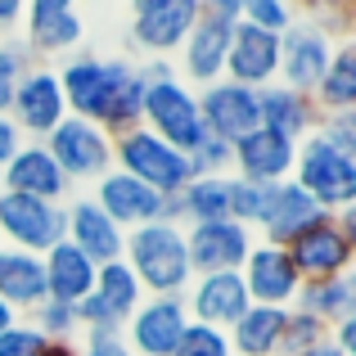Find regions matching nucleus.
<instances>
[{
    "label": "nucleus",
    "mask_w": 356,
    "mask_h": 356,
    "mask_svg": "<svg viewBox=\"0 0 356 356\" xmlns=\"http://www.w3.org/2000/svg\"><path fill=\"white\" fill-rule=\"evenodd\" d=\"M122 261L140 280L145 298H181L194 280L185 226H172V221H149L140 230H127Z\"/></svg>",
    "instance_id": "nucleus-1"
},
{
    "label": "nucleus",
    "mask_w": 356,
    "mask_h": 356,
    "mask_svg": "<svg viewBox=\"0 0 356 356\" xmlns=\"http://www.w3.org/2000/svg\"><path fill=\"white\" fill-rule=\"evenodd\" d=\"M131 63H136L131 54H95V50H72L68 59H59L54 77H59L68 118H86L99 127L104 108H108V95L131 72Z\"/></svg>",
    "instance_id": "nucleus-2"
},
{
    "label": "nucleus",
    "mask_w": 356,
    "mask_h": 356,
    "mask_svg": "<svg viewBox=\"0 0 356 356\" xmlns=\"http://www.w3.org/2000/svg\"><path fill=\"white\" fill-rule=\"evenodd\" d=\"M289 181L321 212H343L356 203V158L334 149L325 136L312 131L307 140H298V158H293V176Z\"/></svg>",
    "instance_id": "nucleus-3"
},
{
    "label": "nucleus",
    "mask_w": 356,
    "mask_h": 356,
    "mask_svg": "<svg viewBox=\"0 0 356 356\" xmlns=\"http://www.w3.org/2000/svg\"><path fill=\"white\" fill-rule=\"evenodd\" d=\"M113 167L127 172V176H136L149 190H158L163 199L181 194L185 185L194 181L190 154L172 149L167 140H158L154 131H145V127H131V131H122V136H113Z\"/></svg>",
    "instance_id": "nucleus-4"
},
{
    "label": "nucleus",
    "mask_w": 356,
    "mask_h": 356,
    "mask_svg": "<svg viewBox=\"0 0 356 356\" xmlns=\"http://www.w3.org/2000/svg\"><path fill=\"white\" fill-rule=\"evenodd\" d=\"M140 127L154 131L158 140H167L172 149L190 154L208 131H203V113H199V90L185 86L176 72L167 77H154L145 90V113H140Z\"/></svg>",
    "instance_id": "nucleus-5"
},
{
    "label": "nucleus",
    "mask_w": 356,
    "mask_h": 356,
    "mask_svg": "<svg viewBox=\"0 0 356 356\" xmlns=\"http://www.w3.org/2000/svg\"><path fill=\"white\" fill-rule=\"evenodd\" d=\"M41 145L50 149V158L72 185H95L113 167V136L86 118H63Z\"/></svg>",
    "instance_id": "nucleus-6"
},
{
    "label": "nucleus",
    "mask_w": 356,
    "mask_h": 356,
    "mask_svg": "<svg viewBox=\"0 0 356 356\" xmlns=\"http://www.w3.org/2000/svg\"><path fill=\"white\" fill-rule=\"evenodd\" d=\"M23 36L18 41L32 50L36 63L45 59H68L86 41V23H81L77 0H23V18H18Z\"/></svg>",
    "instance_id": "nucleus-7"
},
{
    "label": "nucleus",
    "mask_w": 356,
    "mask_h": 356,
    "mask_svg": "<svg viewBox=\"0 0 356 356\" xmlns=\"http://www.w3.org/2000/svg\"><path fill=\"white\" fill-rule=\"evenodd\" d=\"M284 252L293 257L302 280H334V275H352L356 239L339 226L334 212H321L293 243H284Z\"/></svg>",
    "instance_id": "nucleus-8"
},
{
    "label": "nucleus",
    "mask_w": 356,
    "mask_h": 356,
    "mask_svg": "<svg viewBox=\"0 0 356 356\" xmlns=\"http://www.w3.org/2000/svg\"><path fill=\"white\" fill-rule=\"evenodd\" d=\"M194 18H199V0H158L145 14H131V27H127L131 54L172 63L176 50L185 45V36H190Z\"/></svg>",
    "instance_id": "nucleus-9"
},
{
    "label": "nucleus",
    "mask_w": 356,
    "mask_h": 356,
    "mask_svg": "<svg viewBox=\"0 0 356 356\" xmlns=\"http://www.w3.org/2000/svg\"><path fill=\"white\" fill-rule=\"evenodd\" d=\"M63 239V203L27 199V194L0 190V243L23 252H50Z\"/></svg>",
    "instance_id": "nucleus-10"
},
{
    "label": "nucleus",
    "mask_w": 356,
    "mask_h": 356,
    "mask_svg": "<svg viewBox=\"0 0 356 356\" xmlns=\"http://www.w3.org/2000/svg\"><path fill=\"white\" fill-rule=\"evenodd\" d=\"M145 302V289L140 280L127 270V261H108V266L95 270V289L77 302V316H81V334L86 330H118L131 321V312Z\"/></svg>",
    "instance_id": "nucleus-11"
},
{
    "label": "nucleus",
    "mask_w": 356,
    "mask_h": 356,
    "mask_svg": "<svg viewBox=\"0 0 356 356\" xmlns=\"http://www.w3.org/2000/svg\"><path fill=\"white\" fill-rule=\"evenodd\" d=\"M9 118H14V127L23 131V140H45L63 118H68L59 77H54L50 63H32V68L18 77L14 99H9Z\"/></svg>",
    "instance_id": "nucleus-12"
},
{
    "label": "nucleus",
    "mask_w": 356,
    "mask_h": 356,
    "mask_svg": "<svg viewBox=\"0 0 356 356\" xmlns=\"http://www.w3.org/2000/svg\"><path fill=\"white\" fill-rule=\"evenodd\" d=\"M239 280H243V293H248V302L257 307H293L298 289H302V275H298L293 257H289L280 243H252L248 257H243L239 266Z\"/></svg>",
    "instance_id": "nucleus-13"
},
{
    "label": "nucleus",
    "mask_w": 356,
    "mask_h": 356,
    "mask_svg": "<svg viewBox=\"0 0 356 356\" xmlns=\"http://www.w3.org/2000/svg\"><path fill=\"white\" fill-rule=\"evenodd\" d=\"M0 190L27 194V199H45V203H68L77 194V185L59 172V163L50 158V149L41 140H23L18 154L9 158V167L0 172Z\"/></svg>",
    "instance_id": "nucleus-14"
},
{
    "label": "nucleus",
    "mask_w": 356,
    "mask_h": 356,
    "mask_svg": "<svg viewBox=\"0 0 356 356\" xmlns=\"http://www.w3.org/2000/svg\"><path fill=\"white\" fill-rule=\"evenodd\" d=\"M185 325H190L185 298H145L131 312V321L122 325V339L136 356H172Z\"/></svg>",
    "instance_id": "nucleus-15"
},
{
    "label": "nucleus",
    "mask_w": 356,
    "mask_h": 356,
    "mask_svg": "<svg viewBox=\"0 0 356 356\" xmlns=\"http://www.w3.org/2000/svg\"><path fill=\"white\" fill-rule=\"evenodd\" d=\"M199 113H203V131L221 145H239L248 131L261 127L257 118V90L235 86V81H212L199 90Z\"/></svg>",
    "instance_id": "nucleus-16"
},
{
    "label": "nucleus",
    "mask_w": 356,
    "mask_h": 356,
    "mask_svg": "<svg viewBox=\"0 0 356 356\" xmlns=\"http://www.w3.org/2000/svg\"><path fill=\"white\" fill-rule=\"evenodd\" d=\"M90 199H95V208L122 230H140V226H149V221H163V194L140 185L136 176L118 172V167H108V172L90 185Z\"/></svg>",
    "instance_id": "nucleus-17"
},
{
    "label": "nucleus",
    "mask_w": 356,
    "mask_h": 356,
    "mask_svg": "<svg viewBox=\"0 0 356 356\" xmlns=\"http://www.w3.org/2000/svg\"><path fill=\"white\" fill-rule=\"evenodd\" d=\"M334 45L339 41H330L321 27L298 18L293 27L280 32V81L302 90V95H312L316 81L325 77V68H330V59H334Z\"/></svg>",
    "instance_id": "nucleus-18"
},
{
    "label": "nucleus",
    "mask_w": 356,
    "mask_h": 356,
    "mask_svg": "<svg viewBox=\"0 0 356 356\" xmlns=\"http://www.w3.org/2000/svg\"><path fill=\"white\" fill-rule=\"evenodd\" d=\"M226 81L248 86V90H261L270 81H280V32L235 23L230 50H226Z\"/></svg>",
    "instance_id": "nucleus-19"
},
{
    "label": "nucleus",
    "mask_w": 356,
    "mask_h": 356,
    "mask_svg": "<svg viewBox=\"0 0 356 356\" xmlns=\"http://www.w3.org/2000/svg\"><path fill=\"white\" fill-rule=\"evenodd\" d=\"M63 239L90 257L95 266H108V261H122V243H127V230L113 226L104 212L95 208L90 194H72L63 203Z\"/></svg>",
    "instance_id": "nucleus-20"
},
{
    "label": "nucleus",
    "mask_w": 356,
    "mask_h": 356,
    "mask_svg": "<svg viewBox=\"0 0 356 356\" xmlns=\"http://www.w3.org/2000/svg\"><path fill=\"white\" fill-rule=\"evenodd\" d=\"M257 243L248 226L239 221H203V226H185V248H190L194 275H212V270H239L248 248Z\"/></svg>",
    "instance_id": "nucleus-21"
},
{
    "label": "nucleus",
    "mask_w": 356,
    "mask_h": 356,
    "mask_svg": "<svg viewBox=\"0 0 356 356\" xmlns=\"http://www.w3.org/2000/svg\"><path fill=\"white\" fill-rule=\"evenodd\" d=\"M185 312L194 325L208 330H230L243 312H248V293H243L239 270H212V275H194L185 289Z\"/></svg>",
    "instance_id": "nucleus-22"
},
{
    "label": "nucleus",
    "mask_w": 356,
    "mask_h": 356,
    "mask_svg": "<svg viewBox=\"0 0 356 356\" xmlns=\"http://www.w3.org/2000/svg\"><path fill=\"white\" fill-rule=\"evenodd\" d=\"M293 158H298L293 140L257 127V131H248L239 145H230V176L257 181V185H280V181L293 176Z\"/></svg>",
    "instance_id": "nucleus-23"
},
{
    "label": "nucleus",
    "mask_w": 356,
    "mask_h": 356,
    "mask_svg": "<svg viewBox=\"0 0 356 356\" xmlns=\"http://www.w3.org/2000/svg\"><path fill=\"white\" fill-rule=\"evenodd\" d=\"M257 118L266 131H275V136L284 140H307L316 127H321V108H316L312 95H302V90L284 86V81H270V86L257 90Z\"/></svg>",
    "instance_id": "nucleus-24"
},
{
    "label": "nucleus",
    "mask_w": 356,
    "mask_h": 356,
    "mask_svg": "<svg viewBox=\"0 0 356 356\" xmlns=\"http://www.w3.org/2000/svg\"><path fill=\"white\" fill-rule=\"evenodd\" d=\"M230 217V176H194L181 194L163 199V221L172 226H203Z\"/></svg>",
    "instance_id": "nucleus-25"
},
{
    "label": "nucleus",
    "mask_w": 356,
    "mask_h": 356,
    "mask_svg": "<svg viewBox=\"0 0 356 356\" xmlns=\"http://www.w3.org/2000/svg\"><path fill=\"white\" fill-rule=\"evenodd\" d=\"M316 217H321V208H316L293 181H280V185H270V203H266V212H261L252 235L261 243H280V248H284V243H293Z\"/></svg>",
    "instance_id": "nucleus-26"
},
{
    "label": "nucleus",
    "mask_w": 356,
    "mask_h": 356,
    "mask_svg": "<svg viewBox=\"0 0 356 356\" xmlns=\"http://www.w3.org/2000/svg\"><path fill=\"white\" fill-rule=\"evenodd\" d=\"M41 266H45V298H50V302L77 307L81 298L95 289V270L99 266L90 257H81L68 239H59L50 252H41Z\"/></svg>",
    "instance_id": "nucleus-27"
},
{
    "label": "nucleus",
    "mask_w": 356,
    "mask_h": 356,
    "mask_svg": "<svg viewBox=\"0 0 356 356\" xmlns=\"http://www.w3.org/2000/svg\"><path fill=\"white\" fill-rule=\"evenodd\" d=\"M0 302L14 307L18 316H32L45 302V266L36 252L0 243Z\"/></svg>",
    "instance_id": "nucleus-28"
},
{
    "label": "nucleus",
    "mask_w": 356,
    "mask_h": 356,
    "mask_svg": "<svg viewBox=\"0 0 356 356\" xmlns=\"http://www.w3.org/2000/svg\"><path fill=\"white\" fill-rule=\"evenodd\" d=\"M289 312L284 307H257L248 302V312L226 330L230 356H280V339H284Z\"/></svg>",
    "instance_id": "nucleus-29"
},
{
    "label": "nucleus",
    "mask_w": 356,
    "mask_h": 356,
    "mask_svg": "<svg viewBox=\"0 0 356 356\" xmlns=\"http://www.w3.org/2000/svg\"><path fill=\"white\" fill-rule=\"evenodd\" d=\"M293 312H307V316H316L325 330H334L339 321L356 316V280L352 275L302 280V289H298V298H293Z\"/></svg>",
    "instance_id": "nucleus-30"
},
{
    "label": "nucleus",
    "mask_w": 356,
    "mask_h": 356,
    "mask_svg": "<svg viewBox=\"0 0 356 356\" xmlns=\"http://www.w3.org/2000/svg\"><path fill=\"white\" fill-rule=\"evenodd\" d=\"M321 113H356V41H339L325 77L312 90Z\"/></svg>",
    "instance_id": "nucleus-31"
},
{
    "label": "nucleus",
    "mask_w": 356,
    "mask_h": 356,
    "mask_svg": "<svg viewBox=\"0 0 356 356\" xmlns=\"http://www.w3.org/2000/svg\"><path fill=\"white\" fill-rule=\"evenodd\" d=\"M145 72H140V63H131V72L113 86V95H108V108H104V122L99 127L108 131V136H122V131L140 127V113H145Z\"/></svg>",
    "instance_id": "nucleus-32"
},
{
    "label": "nucleus",
    "mask_w": 356,
    "mask_h": 356,
    "mask_svg": "<svg viewBox=\"0 0 356 356\" xmlns=\"http://www.w3.org/2000/svg\"><path fill=\"white\" fill-rule=\"evenodd\" d=\"M27 321H32L50 343H77L81 339V316H77V307H68V302H50V298H45Z\"/></svg>",
    "instance_id": "nucleus-33"
},
{
    "label": "nucleus",
    "mask_w": 356,
    "mask_h": 356,
    "mask_svg": "<svg viewBox=\"0 0 356 356\" xmlns=\"http://www.w3.org/2000/svg\"><path fill=\"white\" fill-rule=\"evenodd\" d=\"M266 203H270V185H257V181H239V176H230V221L257 230Z\"/></svg>",
    "instance_id": "nucleus-34"
},
{
    "label": "nucleus",
    "mask_w": 356,
    "mask_h": 356,
    "mask_svg": "<svg viewBox=\"0 0 356 356\" xmlns=\"http://www.w3.org/2000/svg\"><path fill=\"white\" fill-rule=\"evenodd\" d=\"M32 50H27L18 36H0V113H9V99H14V86L27 68H32Z\"/></svg>",
    "instance_id": "nucleus-35"
},
{
    "label": "nucleus",
    "mask_w": 356,
    "mask_h": 356,
    "mask_svg": "<svg viewBox=\"0 0 356 356\" xmlns=\"http://www.w3.org/2000/svg\"><path fill=\"white\" fill-rule=\"evenodd\" d=\"M239 5V23L266 27V32H284V27L298 23V9L289 0H235Z\"/></svg>",
    "instance_id": "nucleus-36"
},
{
    "label": "nucleus",
    "mask_w": 356,
    "mask_h": 356,
    "mask_svg": "<svg viewBox=\"0 0 356 356\" xmlns=\"http://www.w3.org/2000/svg\"><path fill=\"white\" fill-rule=\"evenodd\" d=\"M325 339H330V330H325L316 316L289 307V325H284V339H280V356H302L307 348H316V343H325Z\"/></svg>",
    "instance_id": "nucleus-37"
},
{
    "label": "nucleus",
    "mask_w": 356,
    "mask_h": 356,
    "mask_svg": "<svg viewBox=\"0 0 356 356\" xmlns=\"http://www.w3.org/2000/svg\"><path fill=\"white\" fill-rule=\"evenodd\" d=\"M172 356H230L226 330H208V325H185L181 343L172 348Z\"/></svg>",
    "instance_id": "nucleus-38"
},
{
    "label": "nucleus",
    "mask_w": 356,
    "mask_h": 356,
    "mask_svg": "<svg viewBox=\"0 0 356 356\" xmlns=\"http://www.w3.org/2000/svg\"><path fill=\"white\" fill-rule=\"evenodd\" d=\"M190 163H194V176H230V145L203 136L190 149Z\"/></svg>",
    "instance_id": "nucleus-39"
},
{
    "label": "nucleus",
    "mask_w": 356,
    "mask_h": 356,
    "mask_svg": "<svg viewBox=\"0 0 356 356\" xmlns=\"http://www.w3.org/2000/svg\"><path fill=\"white\" fill-rule=\"evenodd\" d=\"M41 348H45V334L36 330L27 316H23L18 325H9L5 334H0V356H36Z\"/></svg>",
    "instance_id": "nucleus-40"
},
{
    "label": "nucleus",
    "mask_w": 356,
    "mask_h": 356,
    "mask_svg": "<svg viewBox=\"0 0 356 356\" xmlns=\"http://www.w3.org/2000/svg\"><path fill=\"white\" fill-rule=\"evenodd\" d=\"M316 136H325L334 149H343V154L356 158V113H321Z\"/></svg>",
    "instance_id": "nucleus-41"
},
{
    "label": "nucleus",
    "mask_w": 356,
    "mask_h": 356,
    "mask_svg": "<svg viewBox=\"0 0 356 356\" xmlns=\"http://www.w3.org/2000/svg\"><path fill=\"white\" fill-rule=\"evenodd\" d=\"M77 356H136V352L127 348L118 330H86L77 339Z\"/></svg>",
    "instance_id": "nucleus-42"
},
{
    "label": "nucleus",
    "mask_w": 356,
    "mask_h": 356,
    "mask_svg": "<svg viewBox=\"0 0 356 356\" xmlns=\"http://www.w3.org/2000/svg\"><path fill=\"white\" fill-rule=\"evenodd\" d=\"M18 145H23V131L14 127V118H9V113H0V172H5L9 158L18 154Z\"/></svg>",
    "instance_id": "nucleus-43"
},
{
    "label": "nucleus",
    "mask_w": 356,
    "mask_h": 356,
    "mask_svg": "<svg viewBox=\"0 0 356 356\" xmlns=\"http://www.w3.org/2000/svg\"><path fill=\"white\" fill-rule=\"evenodd\" d=\"M330 343H334L343 356H356V316H348V321L334 325V330H330Z\"/></svg>",
    "instance_id": "nucleus-44"
},
{
    "label": "nucleus",
    "mask_w": 356,
    "mask_h": 356,
    "mask_svg": "<svg viewBox=\"0 0 356 356\" xmlns=\"http://www.w3.org/2000/svg\"><path fill=\"white\" fill-rule=\"evenodd\" d=\"M18 18H23V0H0V36H14Z\"/></svg>",
    "instance_id": "nucleus-45"
},
{
    "label": "nucleus",
    "mask_w": 356,
    "mask_h": 356,
    "mask_svg": "<svg viewBox=\"0 0 356 356\" xmlns=\"http://www.w3.org/2000/svg\"><path fill=\"white\" fill-rule=\"evenodd\" d=\"M36 356H77V343H50V339H45V348Z\"/></svg>",
    "instance_id": "nucleus-46"
},
{
    "label": "nucleus",
    "mask_w": 356,
    "mask_h": 356,
    "mask_svg": "<svg viewBox=\"0 0 356 356\" xmlns=\"http://www.w3.org/2000/svg\"><path fill=\"white\" fill-rule=\"evenodd\" d=\"M18 321H23V316H18L14 307H5V302H0V334H5L9 325H18Z\"/></svg>",
    "instance_id": "nucleus-47"
},
{
    "label": "nucleus",
    "mask_w": 356,
    "mask_h": 356,
    "mask_svg": "<svg viewBox=\"0 0 356 356\" xmlns=\"http://www.w3.org/2000/svg\"><path fill=\"white\" fill-rule=\"evenodd\" d=\"M302 356H343V352H339V348H334V343H330V339H325V343H316V348H307Z\"/></svg>",
    "instance_id": "nucleus-48"
},
{
    "label": "nucleus",
    "mask_w": 356,
    "mask_h": 356,
    "mask_svg": "<svg viewBox=\"0 0 356 356\" xmlns=\"http://www.w3.org/2000/svg\"><path fill=\"white\" fill-rule=\"evenodd\" d=\"M77 5H99V0H77Z\"/></svg>",
    "instance_id": "nucleus-49"
},
{
    "label": "nucleus",
    "mask_w": 356,
    "mask_h": 356,
    "mask_svg": "<svg viewBox=\"0 0 356 356\" xmlns=\"http://www.w3.org/2000/svg\"><path fill=\"white\" fill-rule=\"evenodd\" d=\"M289 5H293V0H289Z\"/></svg>",
    "instance_id": "nucleus-50"
}]
</instances>
